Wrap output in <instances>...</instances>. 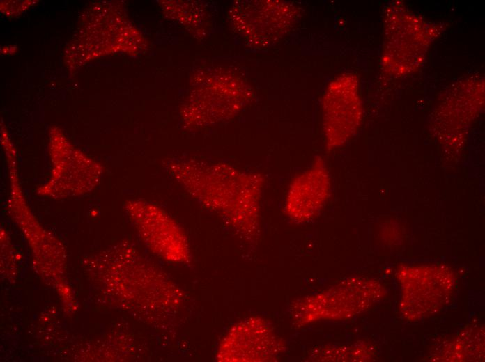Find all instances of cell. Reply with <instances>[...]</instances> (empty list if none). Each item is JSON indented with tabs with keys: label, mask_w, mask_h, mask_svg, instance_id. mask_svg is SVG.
I'll return each instance as SVG.
<instances>
[{
	"label": "cell",
	"mask_w": 485,
	"mask_h": 362,
	"mask_svg": "<svg viewBox=\"0 0 485 362\" xmlns=\"http://www.w3.org/2000/svg\"><path fill=\"white\" fill-rule=\"evenodd\" d=\"M153 219L147 221L149 226H141L153 239L154 249L170 261H183L188 256L187 243L178 224L165 213L155 207Z\"/></svg>",
	"instance_id": "277c9868"
},
{
	"label": "cell",
	"mask_w": 485,
	"mask_h": 362,
	"mask_svg": "<svg viewBox=\"0 0 485 362\" xmlns=\"http://www.w3.org/2000/svg\"><path fill=\"white\" fill-rule=\"evenodd\" d=\"M188 189L224 215L234 226L251 232L256 225L263 178L227 166L185 170ZM184 182V181H183Z\"/></svg>",
	"instance_id": "6da1fadb"
},
{
	"label": "cell",
	"mask_w": 485,
	"mask_h": 362,
	"mask_svg": "<svg viewBox=\"0 0 485 362\" xmlns=\"http://www.w3.org/2000/svg\"><path fill=\"white\" fill-rule=\"evenodd\" d=\"M330 189L328 168L324 161L317 157L311 167L291 182L285 203L287 214L295 221L314 218L328 199Z\"/></svg>",
	"instance_id": "7a4b0ae2"
},
{
	"label": "cell",
	"mask_w": 485,
	"mask_h": 362,
	"mask_svg": "<svg viewBox=\"0 0 485 362\" xmlns=\"http://www.w3.org/2000/svg\"><path fill=\"white\" fill-rule=\"evenodd\" d=\"M323 127L328 149L339 146L354 134L362 116V108L355 93L328 90L323 101Z\"/></svg>",
	"instance_id": "3957f363"
}]
</instances>
